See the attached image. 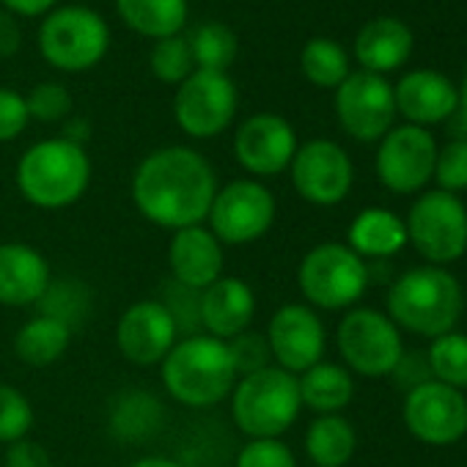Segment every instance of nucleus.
I'll return each instance as SVG.
<instances>
[{
  "label": "nucleus",
  "mask_w": 467,
  "mask_h": 467,
  "mask_svg": "<svg viewBox=\"0 0 467 467\" xmlns=\"http://www.w3.org/2000/svg\"><path fill=\"white\" fill-rule=\"evenodd\" d=\"M214 192L212 165L184 146L151 151L132 176V201L140 214L171 231L201 225Z\"/></svg>",
  "instance_id": "nucleus-1"
},
{
  "label": "nucleus",
  "mask_w": 467,
  "mask_h": 467,
  "mask_svg": "<svg viewBox=\"0 0 467 467\" xmlns=\"http://www.w3.org/2000/svg\"><path fill=\"white\" fill-rule=\"evenodd\" d=\"M228 341L212 336H187L173 344L162 360L165 390L184 407H214L237 385Z\"/></svg>",
  "instance_id": "nucleus-2"
},
{
  "label": "nucleus",
  "mask_w": 467,
  "mask_h": 467,
  "mask_svg": "<svg viewBox=\"0 0 467 467\" xmlns=\"http://www.w3.org/2000/svg\"><path fill=\"white\" fill-rule=\"evenodd\" d=\"M462 286L440 267H418L404 273L388 292V311L393 325L418 336L440 338L453 330L462 317Z\"/></svg>",
  "instance_id": "nucleus-3"
},
{
  "label": "nucleus",
  "mask_w": 467,
  "mask_h": 467,
  "mask_svg": "<svg viewBox=\"0 0 467 467\" xmlns=\"http://www.w3.org/2000/svg\"><path fill=\"white\" fill-rule=\"evenodd\" d=\"M91 182V162L80 143L53 138L31 146L17 165V187L39 209L72 206Z\"/></svg>",
  "instance_id": "nucleus-4"
},
{
  "label": "nucleus",
  "mask_w": 467,
  "mask_h": 467,
  "mask_svg": "<svg viewBox=\"0 0 467 467\" xmlns=\"http://www.w3.org/2000/svg\"><path fill=\"white\" fill-rule=\"evenodd\" d=\"M231 393V418L251 440L281 437L303 407L297 377L278 366L245 374Z\"/></svg>",
  "instance_id": "nucleus-5"
},
{
  "label": "nucleus",
  "mask_w": 467,
  "mask_h": 467,
  "mask_svg": "<svg viewBox=\"0 0 467 467\" xmlns=\"http://www.w3.org/2000/svg\"><path fill=\"white\" fill-rule=\"evenodd\" d=\"M297 281L300 292L311 306L338 311L355 306L363 297L368 284V267L349 245L325 243L306 254Z\"/></svg>",
  "instance_id": "nucleus-6"
},
{
  "label": "nucleus",
  "mask_w": 467,
  "mask_h": 467,
  "mask_svg": "<svg viewBox=\"0 0 467 467\" xmlns=\"http://www.w3.org/2000/svg\"><path fill=\"white\" fill-rule=\"evenodd\" d=\"M407 240L431 265L456 262L467 251V209L445 190L423 192L407 217Z\"/></svg>",
  "instance_id": "nucleus-7"
},
{
  "label": "nucleus",
  "mask_w": 467,
  "mask_h": 467,
  "mask_svg": "<svg viewBox=\"0 0 467 467\" xmlns=\"http://www.w3.org/2000/svg\"><path fill=\"white\" fill-rule=\"evenodd\" d=\"M206 217L220 245H248L270 231L275 220V198L262 182L237 179L214 192Z\"/></svg>",
  "instance_id": "nucleus-8"
},
{
  "label": "nucleus",
  "mask_w": 467,
  "mask_h": 467,
  "mask_svg": "<svg viewBox=\"0 0 467 467\" xmlns=\"http://www.w3.org/2000/svg\"><path fill=\"white\" fill-rule=\"evenodd\" d=\"M39 50L53 67L64 72H83L105 56L108 26L91 9H58L39 28Z\"/></svg>",
  "instance_id": "nucleus-9"
},
{
  "label": "nucleus",
  "mask_w": 467,
  "mask_h": 467,
  "mask_svg": "<svg viewBox=\"0 0 467 467\" xmlns=\"http://www.w3.org/2000/svg\"><path fill=\"white\" fill-rule=\"evenodd\" d=\"M338 349L344 363L363 377L393 374L404 355V344L393 319L374 308H358L341 319Z\"/></svg>",
  "instance_id": "nucleus-10"
},
{
  "label": "nucleus",
  "mask_w": 467,
  "mask_h": 467,
  "mask_svg": "<svg viewBox=\"0 0 467 467\" xmlns=\"http://www.w3.org/2000/svg\"><path fill=\"white\" fill-rule=\"evenodd\" d=\"M173 113L190 138H214L237 113V88L225 78V72L195 69L179 86Z\"/></svg>",
  "instance_id": "nucleus-11"
},
{
  "label": "nucleus",
  "mask_w": 467,
  "mask_h": 467,
  "mask_svg": "<svg viewBox=\"0 0 467 467\" xmlns=\"http://www.w3.org/2000/svg\"><path fill=\"white\" fill-rule=\"evenodd\" d=\"M404 423L426 445H453L467 434V399L462 390L429 379L407 393Z\"/></svg>",
  "instance_id": "nucleus-12"
},
{
  "label": "nucleus",
  "mask_w": 467,
  "mask_h": 467,
  "mask_svg": "<svg viewBox=\"0 0 467 467\" xmlns=\"http://www.w3.org/2000/svg\"><path fill=\"white\" fill-rule=\"evenodd\" d=\"M336 110L341 127L358 140H379L390 132L396 116L393 88L382 75L355 72L336 94Z\"/></svg>",
  "instance_id": "nucleus-13"
},
{
  "label": "nucleus",
  "mask_w": 467,
  "mask_h": 467,
  "mask_svg": "<svg viewBox=\"0 0 467 467\" xmlns=\"http://www.w3.org/2000/svg\"><path fill=\"white\" fill-rule=\"evenodd\" d=\"M437 143L423 127L390 130L377 151V176L393 192H415L434 176Z\"/></svg>",
  "instance_id": "nucleus-14"
},
{
  "label": "nucleus",
  "mask_w": 467,
  "mask_h": 467,
  "mask_svg": "<svg viewBox=\"0 0 467 467\" xmlns=\"http://www.w3.org/2000/svg\"><path fill=\"white\" fill-rule=\"evenodd\" d=\"M352 160L333 140H311L292 160L295 190L317 206H336L352 190Z\"/></svg>",
  "instance_id": "nucleus-15"
},
{
  "label": "nucleus",
  "mask_w": 467,
  "mask_h": 467,
  "mask_svg": "<svg viewBox=\"0 0 467 467\" xmlns=\"http://www.w3.org/2000/svg\"><path fill=\"white\" fill-rule=\"evenodd\" d=\"M270 355L278 360V368L289 374H303L311 366L322 363L325 355V325L308 306L289 303L281 306L267 327Z\"/></svg>",
  "instance_id": "nucleus-16"
},
{
  "label": "nucleus",
  "mask_w": 467,
  "mask_h": 467,
  "mask_svg": "<svg viewBox=\"0 0 467 467\" xmlns=\"http://www.w3.org/2000/svg\"><path fill=\"white\" fill-rule=\"evenodd\" d=\"M234 154L254 176H275L292 165L297 154V135L284 116L256 113L245 119L234 135Z\"/></svg>",
  "instance_id": "nucleus-17"
},
{
  "label": "nucleus",
  "mask_w": 467,
  "mask_h": 467,
  "mask_svg": "<svg viewBox=\"0 0 467 467\" xmlns=\"http://www.w3.org/2000/svg\"><path fill=\"white\" fill-rule=\"evenodd\" d=\"M116 341L121 355L135 366L162 363L176 344V317L165 303H135L121 314Z\"/></svg>",
  "instance_id": "nucleus-18"
},
{
  "label": "nucleus",
  "mask_w": 467,
  "mask_h": 467,
  "mask_svg": "<svg viewBox=\"0 0 467 467\" xmlns=\"http://www.w3.org/2000/svg\"><path fill=\"white\" fill-rule=\"evenodd\" d=\"M168 265L179 286L203 292L223 278V245L203 225L179 228L168 248Z\"/></svg>",
  "instance_id": "nucleus-19"
},
{
  "label": "nucleus",
  "mask_w": 467,
  "mask_h": 467,
  "mask_svg": "<svg viewBox=\"0 0 467 467\" xmlns=\"http://www.w3.org/2000/svg\"><path fill=\"white\" fill-rule=\"evenodd\" d=\"M256 314L254 289L240 278H217L201 292L198 319L212 338L231 341L243 336Z\"/></svg>",
  "instance_id": "nucleus-20"
},
{
  "label": "nucleus",
  "mask_w": 467,
  "mask_h": 467,
  "mask_svg": "<svg viewBox=\"0 0 467 467\" xmlns=\"http://www.w3.org/2000/svg\"><path fill=\"white\" fill-rule=\"evenodd\" d=\"M396 110L415 127L437 124L459 110V91L453 83L431 69H415L393 88Z\"/></svg>",
  "instance_id": "nucleus-21"
},
{
  "label": "nucleus",
  "mask_w": 467,
  "mask_h": 467,
  "mask_svg": "<svg viewBox=\"0 0 467 467\" xmlns=\"http://www.w3.org/2000/svg\"><path fill=\"white\" fill-rule=\"evenodd\" d=\"M50 267L39 251L23 243L0 245V306H31L45 297Z\"/></svg>",
  "instance_id": "nucleus-22"
},
{
  "label": "nucleus",
  "mask_w": 467,
  "mask_h": 467,
  "mask_svg": "<svg viewBox=\"0 0 467 467\" xmlns=\"http://www.w3.org/2000/svg\"><path fill=\"white\" fill-rule=\"evenodd\" d=\"M412 53V31L393 17H379L363 26L355 39V56L366 72L382 75L399 69Z\"/></svg>",
  "instance_id": "nucleus-23"
},
{
  "label": "nucleus",
  "mask_w": 467,
  "mask_h": 467,
  "mask_svg": "<svg viewBox=\"0 0 467 467\" xmlns=\"http://www.w3.org/2000/svg\"><path fill=\"white\" fill-rule=\"evenodd\" d=\"M407 245V225L388 209H363L349 225V248L363 259H385Z\"/></svg>",
  "instance_id": "nucleus-24"
},
{
  "label": "nucleus",
  "mask_w": 467,
  "mask_h": 467,
  "mask_svg": "<svg viewBox=\"0 0 467 467\" xmlns=\"http://www.w3.org/2000/svg\"><path fill=\"white\" fill-rule=\"evenodd\" d=\"M300 399L306 407H311L319 415H336L352 401L355 382L347 368L336 363H317L303 377H297Z\"/></svg>",
  "instance_id": "nucleus-25"
},
{
  "label": "nucleus",
  "mask_w": 467,
  "mask_h": 467,
  "mask_svg": "<svg viewBox=\"0 0 467 467\" xmlns=\"http://www.w3.org/2000/svg\"><path fill=\"white\" fill-rule=\"evenodd\" d=\"M72 341V327L56 317H36L26 322L15 338V352L28 366H50L56 363Z\"/></svg>",
  "instance_id": "nucleus-26"
},
{
  "label": "nucleus",
  "mask_w": 467,
  "mask_h": 467,
  "mask_svg": "<svg viewBox=\"0 0 467 467\" xmlns=\"http://www.w3.org/2000/svg\"><path fill=\"white\" fill-rule=\"evenodd\" d=\"M124 23L154 39L176 36L187 20V0H116Z\"/></svg>",
  "instance_id": "nucleus-27"
},
{
  "label": "nucleus",
  "mask_w": 467,
  "mask_h": 467,
  "mask_svg": "<svg viewBox=\"0 0 467 467\" xmlns=\"http://www.w3.org/2000/svg\"><path fill=\"white\" fill-rule=\"evenodd\" d=\"M355 429L341 415H319L306 431V451L317 467H344L355 456Z\"/></svg>",
  "instance_id": "nucleus-28"
},
{
  "label": "nucleus",
  "mask_w": 467,
  "mask_h": 467,
  "mask_svg": "<svg viewBox=\"0 0 467 467\" xmlns=\"http://www.w3.org/2000/svg\"><path fill=\"white\" fill-rule=\"evenodd\" d=\"M162 426V407L160 401L146 393V390H130L119 396L113 415H110V429L121 440H146Z\"/></svg>",
  "instance_id": "nucleus-29"
},
{
  "label": "nucleus",
  "mask_w": 467,
  "mask_h": 467,
  "mask_svg": "<svg viewBox=\"0 0 467 467\" xmlns=\"http://www.w3.org/2000/svg\"><path fill=\"white\" fill-rule=\"evenodd\" d=\"M190 53H192V61L198 69H209V72H225L234 58H237V36L228 26H220V23H206V26H198L190 39Z\"/></svg>",
  "instance_id": "nucleus-30"
},
{
  "label": "nucleus",
  "mask_w": 467,
  "mask_h": 467,
  "mask_svg": "<svg viewBox=\"0 0 467 467\" xmlns=\"http://www.w3.org/2000/svg\"><path fill=\"white\" fill-rule=\"evenodd\" d=\"M303 72L314 86L322 88H338L347 78H349V61L341 45L330 42V39H311L303 47L300 56Z\"/></svg>",
  "instance_id": "nucleus-31"
},
{
  "label": "nucleus",
  "mask_w": 467,
  "mask_h": 467,
  "mask_svg": "<svg viewBox=\"0 0 467 467\" xmlns=\"http://www.w3.org/2000/svg\"><path fill=\"white\" fill-rule=\"evenodd\" d=\"M426 360L437 382H445L456 390L467 388V336L445 333L434 338Z\"/></svg>",
  "instance_id": "nucleus-32"
},
{
  "label": "nucleus",
  "mask_w": 467,
  "mask_h": 467,
  "mask_svg": "<svg viewBox=\"0 0 467 467\" xmlns=\"http://www.w3.org/2000/svg\"><path fill=\"white\" fill-rule=\"evenodd\" d=\"M192 53L187 39L182 36H168L160 39L157 47L151 50V72L162 80V83H184L192 75Z\"/></svg>",
  "instance_id": "nucleus-33"
},
{
  "label": "nucleus",
  "mask_w": 467,
  "mask_h": 467,
  "mask_svg": "<svg viewBox=\"0 0 467 467\" xmlns=\"http://www.w3.org/2000/svg\"><path fill=\"white\" fill-rule=\"evenodd\" d=\"M34 426V407L12 385H0V442H17Z\"/></svg>",
  "instance_id": "nucleus-34"
},
{
  "label": "nucleus",
  "mask_w": 467,
  "mask_h": 467,
  "mask_svg": "<svg viewBox=\"0 0 467 467\" xmlns=\"http://www.w3.org/2000/svg\"><path fill=\"white\" fill-rule=\"evenodd\" d=\"M434 179L445 192L467 190V138H453L442 151H437Z\"/></svg>",
  "instance_id": "nucleus-35"
},
{
  "label": "nucleus",
  "mask_w": 467,
  "mask_h": 467,
  "mask_svg": "<svg viewBox=\"0 0 467 467\" xmlns=\"http://www.w3.org/2000/svg\"><path fill=\"white\" fill-rule=\"evenodd\" d=\"M234 467H297V462L286 442H281L278 437H265L245 442Z\"/></svg>",
  "instance_id": "nucleus-36"
},
{
  "label": "nucleus",
  "mask_w": 467,
  "mask_h": 467,
  "mask_svg": "<svg viewBox=\"0 0 467 467\" xmlns=\"http://www.w3.org/2000/svg\"><path fill=\"white\" fill-rule=\"evenodd\" d=\"M26 105H28V116L39 121H61L72 110V97L61 83H42L31 91Z\"/></svg>",
  "instance_id": "nucleus-37"
},
{
  "label": "nucleus",
  "mask_w": 467,
  "mask_h": 467,
  "mask_svg": "<svg viewBox=\"0 0 467 467\" xmlns=\"http://www.w3.org/2000/svg\"><path fill=\"white\" fill-rule=\"evenodd\" d=\"M228 349H231V358H234V366H237V374H254L259 368L267 366V358H270V347H267V338L265 336H256V333H243L237 338L228 341Z\"/></svg>",
  "instance_id": "nucleus-38"
},
{
  "label": "nucleus",
  "mask_w": 467,
  "mask_h": 467,
  "mask_svg": "<svg viewBox=\"0 0 467 467\" xmlns=\"http://www.w3.org/2000/svg\"><path fill=\"white\" fill-rule=\"evenodd\" d=\"M28 105L26 97H20L17 91L0 88V143L4 140H15L26 124H28Z\"/></svg>",
  "instance_id": "nucleus-39"
},
{
  "label": "nucleus",
  "mask_w": 467,
  "mask_h": 467,
  "mask_svg": "<svg viewBox=\"0 0 467 467\" xmlns=\"http://www.w3.org/2000/svg\"><path fill=\"white\" fill-rule=\"evenodd\" d=\"M6 467H53L47 448H42L39 442L23 437L17 442L9 445L6 451Z\"/></svg>",
  "instance_id": "nucleus-40"
},
{
  "label": "nucleus",
  "mask_w": 467,
  "mask_h": 467,
  "mask_svg": "<svg viewBox=\"0 0 467 467\" xmlns=\"http://www.w3.org/2000/svg\"><path fill=\"white\" fill-rule=\"evenodd\" d=\"M20 50V26L12 15L0 12V58H9Z\"/></svg>",
  "instance_id": "nucleus-41"
},
{
  "label": "nucleus",
  "mask_w": 467,
  "mask_h": 467,
  "mask_svg": "<svg viewBox=\"0 0 467 467\" xmlns=\"http://www.w3.org/2000/svg\"><path fill=\"white\" fill-rule=\"evenodd\" d=\"M4 4L17 12V15H28V17H36V15H45L56 0H4Z\"/></svg>",
  "instance_id": "nucleus-42"
},
{
  "label": "nucleus",
  "mask_w": 467,
  "mask_h": 467,
  "mask_svg": "<svg viewBox=\"0 0 467 467\" xmlns=\"http://www.w3.org/2000/svg\"><path fill=\"white\" fill-rule=\"evenodd\" d=\"M130 467H184V464H179L176 459H168V456H143Z\"/></svg>",
  "instance_id": "nucleus-43"
},
{
  "label": "nucleus",
  "mask_w": 467,
  "mask_h": 467,
  "mask_svg": "<svg viewBox=\"0 0 467 467\" xmlns=\"http://www.w3.org/2000/svg\"><path fill=\"white\" fill-rule=\"evenodd\" d=\"M459 108H462V119L467 121V78H464L462 91H459Z\"/></svg>",
  "instance_id": "nucleus-44"
}]
</instances>
